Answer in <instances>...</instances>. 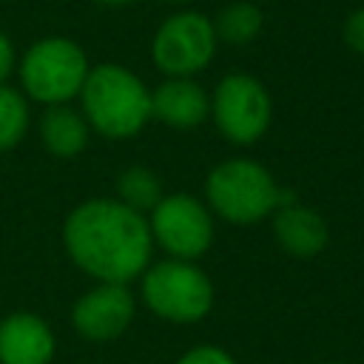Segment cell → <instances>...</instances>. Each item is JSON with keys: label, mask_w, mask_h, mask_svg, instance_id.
<instances>
[{"label": "cell", "mask_w": 364, "mask_h": 364, "mask_svg": "<svg viewBox=\"0 0 364 364\" xmlns=\"http://www.w3.org/2000/svg\"><path fill=\"white\" fill-rule=\"evenodd\" d=\"M151 117L171 128H196L210 117V97L191 77H168L151 91Z\"/></svg>", "instance_id": "obj_10"}, {"label": "cell", "mask_w": 364, "mask_h": 364, "mask_svg": "<svg viewBox=\"0 0 364 364\" xmlns=\"http://www.w3.org/2000/svg\"><path fill=\"white\" fill-rule=\"evenodd\" d=\"M97 6H105V9H119V6H131L136 0H94Z\"/></svg>", "instance_id": "obj_20"}, {"label": "cell", "mask_w": 364, "mask_h": 364, "mask_svg": "<svg viewBox=\"0 0 364 364\" xmlns=\"http://www.w3.org/2000/svg\"><path fill=\"white\" fill-rule=\"evenodd\" d=\"M176 364H236L230 353H225L222 347L213 344H199L193 350H188Z\"/></svg>", "instance_id": "obj_17"}, {"label": "cell", "mask_w": 364, "mask_h": 364, "mask_svg": "<svg viewBox=\"0 0 364 364\" xmlns=\"http://www.w3.org/2000/svg\"><path fill=\"white\" fill-rule=\"evenodd\" d=\"M136 301L125 284L100 282L71 307L74 330L88 341H111L128 330L134 321Z\"/></svg>", "instance_id": "obj_9"}, {"label": "cell", "mask_w": 364, "mask_h": 364, "mask_svg": "<svg viewBox=\"0 0 364 364\" xmlns=\"http://www.w3.org/2000/svg\"><path fill=\"white\" fill-rule=\"evenodd\" d=\"M273 236L296 259H313L327 247L330 230L321 213L304 205H282L273 216Z\"/></svg>", "instance_id": "obj_12"}, {"label": "cell", "mask_w": 364, "mask_h": 364, "mask_svg": "<svg viewBox=\"0 0 364 364\" xmlns=\"http://www.w3.org/2000/svg\"><path fill=\"white\" fill-rule=\"evenodd\" d=\"M14 63H17V54H14V46L11 40L0 31V85H6L9 74L14 71Z\"/></svg>", "instance_id": "obj_19"}, {"label": "cell", "mask_w": 364, "mask_h": 364, "mask_svg": "<svg viewBox=\"0 0 364 364\" xmlns=\"http://www.w3.org/2000/svg\"><path fill=\"white\" fill-rule=\"evenodd\" d=\"M63 245L71 262L97 282L128 284L145 273L154 236L148 219L119 199H88L63 225Z\"/></svg>", "instance_id": "obj_1"}, {"label": "cell", "mask_w": 364, "mask_h": 364, "mask_svg": "<svg viewBox=\"0 0 364 364\" xmlns=\"http://www.w3.org/2000/svg\"><path fill=\"white\" fill-rule=\"evenodd\" d=\"M142 299L151 313L176 324H193L213 307V284L202 267L185 259H165L145 267Z\"/></svg>", "instance_id": "obj_5"}, {"label": "cell", "mask_w": 364, "mask_h": 364, "mask_svg": "<svg viewBox=\"0 0 364 364\" xmlns=\"http://www.w3.org/2000/svg\"><path fill=\"white\" fill-rule=\"evenodd\" d=\"M88 71L85 51L68 37H43L20 60L23 91L43 105H65L80 97Z\"/></svg>", "instance_id": "obj_4"}, {"label": "cell", "mask_w": 364, "mask_h": 364, "mask_svg": "<svg viewBox=\"0 0 364 364\" xmlns=\"http://www.w3.org/2000/svg\"><path fill=\"white\" fill-rule=\"evenodd\" d=\"M80 100L88 128L108 139H128L151 119V91L134 71L117 63L91 68Z\"/></svg>", "instance_id": "obj_2"}, {"label": "cell", "mask_w": 364, "mask_h": 364, "mask_svg": "<svg viewBox=\"0 0 364 364\" xmlns=\"http://www.w3.org/2000/svg\"><path fill=\"white\" fill-rule=\"evenodd\" d=\"M216 54V28L199 11L171 14L154 34L151 57L168 77H193Z\"/></svg>", "instance_id": "obj_7"}, {"label": "cell", "mask_w": 364, "mask_h": 364, "mask_svg": "<svg viewBox=\"0 0 364 364\" xmlns=\"http://www.w3.org/2000/svg\"><path fill=\"white\" fill-rule=\"evenodd\" d=\"M54 333L34 313H11L0 321V364H48Z\"/></svg>", "instance_id": "obj_11"}, {"label": "cell", "mask_w": 364, "mask_h": 364, "mask_svg": "<svg viewBox=\"0 0 364 364\" xmlns=\"http://www.w3.org/2000/svg\"><path fill=\"white\" fill-rule=\"evenodd\" d=\"M168 3H191V0H168Z\"/></svg>", "instance_id": "obj_21"}, {"label": "cell", "mask_w": 364, "mask_h": 364, "mask_svg": "<svg viewBox=\"0 0 364 364\" xmlns=\"http://www.w3.org/2000/svg\"><path fill=\"white\" fill-rule=\"evenodd\" d=\"M205 196L210 210H216L225 222L233 225L262 222L264 216L276 213V208L290 205L270 171L242 156L225 159L208 173Z\"/></svg>", "instance_id": "obj_3"}, {"label": "cell", "mask_w": 364, "mask_h": 364, "mask_svg": "<svg viewBox=\"0 0 364 364\" xmlns=\"http://www.w3.org/2000/svg\"><path fill=\"white\" fill-rule=\"evenodd\" d=\"M40 139L46 151L60 159L77 156L88 145V122L68 105H48L40 117Z\"/></svg>", "instance_id": "obj_13"}, {"label": "cell", "mask_w": 364, "mask_h": 364, "mask_svg": "<svg viewBox=\"0 0 364 364\" xmlns=\"http://www.w3.org/2000/svg\"><path fill=\"white\" fill-rule=\"evenodd\" d=\"M344 43H347L355 54H364V6L355 9V11L344 20Z\"/></svg>", "instance_id": "obj_18"}, {"label": "cell", "mask_w": 364, "mask_h": 364, "mask_svg": "<svg viewBox=\"0 0 364 364\" xmlns=\"http://www.w3.org/2000/svg\"><path fill=\"white\" fill-rule=\"evenodd\" d=\"M210 117L222 136L233 145H253L264 136L273 102L267 88L250 74H228L210 97Z\"/></svg>", "instance_id": "obj_6"}, {"label": "cell", "mask_w": 364, "mask_h": 364, "mask_svg": "<svg viewBox=\"0 0 364 364\" xmlns=\"http://www.w3.org/2000/svg\"><path fill=\"white\" fill-rule=\"evenodd\" d=\"M262 9L250 0H236V3H228L213 28H216V40H225L230 46H247L259 37L262 31Z\"/></svg>", "instance_id": "obj_14"}, {"label": "cell", "mask_w": 364, "mask_h": 364, "mask_svg": "<svg viewBox=\"0 0 364 364\" xmlns=\"http://www.w3.org/2000/svg\"><path fill=\"white\" fill-rule=\"evenodd\" d=\"M151 236L171 253V259L196 262L213 242V219L210 210L188 193L162 196L151 210Z\"/></svg>", "instance_id": "obj_8"}, {"label": "cell", "mask_w": 364, "mask_h": 364, "mask_svg": "<svg viewBox=\"0 0 364 364\" xmlns=\"http://www.w3.org/2000/svg\"><path fill=\"white\" fill-rule=\"evenodd\" d=\"M117 199L122 205H128L131 210H136V213L154 210L162 199V182L154 171H148L142 165H134V168L122 171L119 179H117Z\"/></svg>", "instance_id": "obj_15"}, {"label": "cell", "mask_w": 364, "mask_h": 364, "mask_svg": "<svg viewBox=\"0 0 364 364\" xmlns=\"http://www.w3.org/2000/svg\"><path fill=\"white\" fill-rule=\"evenodd\" d=\"M28 131V102L20 91L0 85V151L14 148Z\"/></svg>", "instance_id": "obj_16"}]
</instances>
